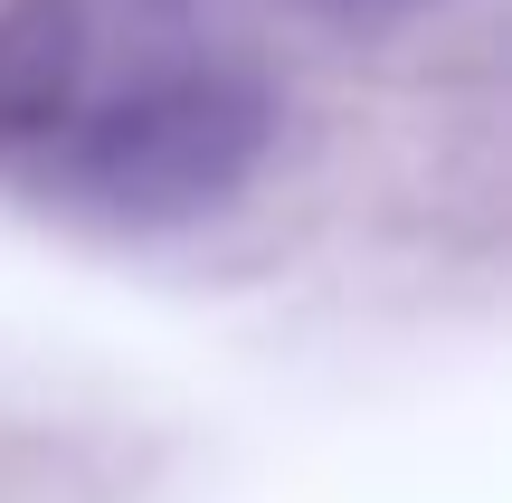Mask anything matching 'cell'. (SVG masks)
<instances>
[{
	"label": "cell",
	"instance_id": "cell-3",
	"mask_svg": "<svg viewBox=\"0 0 512 503\" xmlns=\"http://www.w3.org/2000/svg\"><path fill=\"white\" fill-rule=\"evenodd\" d=\"M342 10H408V0H342Z\"/></svg>",
	"mask_w": 512,
	"mask_h": 503
},
{
	"label": "cell",
	"instance_id": "cell-1",
	"mask_svg": "<svg viewBox=\"0 0 512 503\" xmlns=\"http://www.w3.org/2000/svg\"><path fill=\"white\" fill-rule=\"evenodd\" d=\"M256 152H266V95L238 67L200 57L171 86L76 124L67 143H48L29 162V181L67 209H95V219L162 228V219H190V209L228 200Z\"/></svg>",
	"mask_w": 512,
	"mask_h": 503
},
{
	"label": "cell",
	"instance_id": "cell-2",
	"mask_svg": "<svg viewBox=\"0 0 512 503\" xmlns=\"http://www.w3.org/2000/svg\"><path fill=\"white\" fill-rule=\"evenodd\" d=\"M200 67L190 0H19L0 19V162L29 171L76 124Z\"/></svg>",
	"mask_w": 512,
	"mask_h": 503
}]
</instances>
